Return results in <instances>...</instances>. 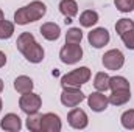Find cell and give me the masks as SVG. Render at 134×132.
<instances>
[{
	"label": "cell",
	"mask_w": 134,
	"mask_h": 132,
	"mask_svg": "<svg viewBox=\"0 0 134 132\" xmlns=\"http://www.w3.org/2000/svg\"><path fill=\"white\" fill-rule=\"evenodd\" d=\"M17 50L25 56L27 61L33 62V64H39L44 59V48L36 42L34 36L31 33H22L17 37Z\"/></svg>",
	"instance_id": "obj_1"
},
{
	"label": "cell",
	"mask_w": 134,
	"mask_h": 132,
	"mask_svg": "<svg viewBox=\"0 0 134 132\" xmlns=\"http://www.w3.org/2000/svg\"><path fill=\"white\" fill-rule=\"evenodd\" d=\"M45 13H47V6L39 0H34L30 5L19 8L14 13V22L17 25H27V23H31V22L42 19L45 16Z\"/></svg>",
	"instance_id": "obj_2"
},
{
	"label": "cell",
	"mask_w": 134,
	"mask_h": 132,
	"mask_svg": "<svg viewBox=\"0 0 134 132\" xmlns=\"http://www.w3.org/2000/svg\"><path fill=\"white\" fill-rule=\"evenodd\" d=\"M91 79V70L87 67H80L61 78L63 87H80Z\"/></svg>",
	"instance_id": "obj_3"
},
{
	"label": "cell",
	"mask_w": 134,
	"mask_h": 132,
	"mask_svg": "<svg viewBox=\"0 0 134 132\" xmlns=\"http://www.w3.org/2000/svg\"><path fill=\"white\" fill-rule=\"evenodd\" d=\"M19 106L22 109V112H25L27 115L30 113H36L41 106H42V99L37 93H33V92H28V93H22V97L19 99Z\"/></svg>",
	"instance_id": "obj_4"
},
{
	"label": "cell",
	"mask_w": 134,
	"mask_h": 132,
	"mask_svg": "<svg viewBox=\"0 0 134 132\" xmlns=\"http://www.w3.org/2000/svg\"><path fill=\"white\" fill-rule=\"evenodd\" d=\"M59 58L64 64H76L83 58V48L80 44H66L59 51Z\"/></svg>",
	"instance_id": "obj_5"
},
{
	"label": "cell",
	"mask_w": 134,
	"mask_h": 132,
	"mask_svg": "<svg viewBox=\"0 0 134 132\" xmlns=\"http://www.w3.org/2000/svg\"><path fill=\"white\" fill-rule=\"evenodd\" d=\"M84 99V93L80 87H64L61 93V103L67 107H75Z\"/></svg>",
	"instance_id": "obj_6"
},
{
	"label": "cell",
	"mask_w": 134,
	"mask_h": 132,
	"mask_svg": "<svg viewBox=\"0 0 134 132\" xmlns=\"http://www.w3.org/2000/svg\"><path fill=\"white\" fill-rule=\"evenodd\" d=\"M125 64V56L120 50H109L103 55V65L108 70H119Z\"/></svg>",
	"instance_id": "obj_7"
},
{
	"label": "cell",
	"mask_w": 134,
	"mask_h": 132,
	"mask_svg": "<svg viewBox=\"0 0 134 132\" xmlns=\"http://www.w3.org/2000/svg\"><path fill=\"white\" fill-rule=\"evenodd\" d=\"M41 131L42 132H59L61 120L56 113H44L41 117Z\"/></svg>",
	"instance_id": "obj_8"
},
{
	"label": "cell",
	"mask_w": 134,
	"mask_h": 132,
	"mask_svg": "<svg viewBox=\"0 0 134 132\" xmlns=\"http://www.w3.org/2000/svg\"><path fill=\"white\" fill-rule=\"evenodd\" d=\"M67 121L75 129H84L87 126V115L81 109H72L67 115Z\"/></svg>",
	"instance_id": "obj_9"
},
{
	"label": "cell",
	"mask_w": 134,
	"mask_h": 132,
	"mask_svg": "<svg viewBox=\"0 0 134 132\" xmlns=\"http://www.w3.org/2000/svg\"><path fill=\"white\" fill-rule=\"evenodd\" d=\"M87 39H89V44H91L92 47L101 48V47H104V45L109 42V33H108V30H104V28H95V30H92V31L89 33Z\"/></svg>",
	"instance_id": "obj_10"
},
{
	"label": "cell",
	"mask_w": 134,
	"mask_h": 132,
	"mask_svg": "<svg viewBox=\"0 0 134 132\" xmlns=\"http://www.w3.org/2000/svg\"><path fill=\"white\" fill-rule=\"evenodd\" d=\"M87 103H89V107L94 112H103V110H106V107L109 104V99L103 92H94V93L89 95Z\"/></svg>",
	"instance_id": "obj_11"
},
{
	"label": "cell",
	"mask_w": 134,
	"mask_h": 132,
	"mask_svg": "<svg viewBox=\"0 0 134 132\" xmlns=\"http://www.w3.org/2000/svg\"><path fill=\"white\" fill-rule=\"evenodd\" d=\"M0 128L5 129V131H9V132H17V131H20V128H22V121H20L19 115H16V113H8V115H5V117L2 118Z\"/></svg>",
	"instance_id": "obj_12"
},
{
	"label": "cell",
	"mask_w": 134,
	"mask_h": 132,
	"mask_svg": "<svg viewBox=\"0 0 134 132\" xmlns=\"http://www.w3.org/2000/svg\"><path fill=\"white\" fill-rule=\"evenodd\" d=\"M41 34L47 40H56L61 34V28H59V25H56L53 22H47L41 27Z\"/></svg>",
	"instance_id": "obj_13"
},
{
	"label": "cell",
	"mask_w": 134,
	"mask_h": 132,
	"mask_svg": "<svg viewBox=\"0 0 134 132\" xmlns=\"http://www.w3.org/2000/svg\"><path fill=\"white\" fill-rule=\"evenodd\" d=\"M33 79L28 78V76H17L16 81H14V89L19 92V93H28L33 90Z\"/></svg>",
	"instance_id": "obj_14"
},
{
	"label": "cell",
	"mask_w": 134,
	"mask_h": 132,
	"mask_svg": "<svg viewBox=\"0 0 134 132\" xmlns=\"http://www.w3.org/2000/svg\"><path fill=\"white\" fill-rule=\"evenodd\" d=\"M59 11H61V14H64L66 17L72 19V17H75V16L78 14V5H76L75 0H61V3H59Z\"/></svg>",
	"instance_id": "obj_15"
},
{
	"label": "cell",
	"mask_w": 134,
	"mask_h": 132,
	"mask_svg": "<svg viewBox=\"0 0 134 132\" xmlns=\"http://www.w3.org/2000/svg\"><path fill=\"white\" fill-rule=\"evenodd\" d=\"M131 98V92L130 90H112L111 97H109V103L114 106H122L125 103H128Z\"/></svg>",
	"instance_id": "obj_16"
},
{
	"label": "cell",
	"mask_w": 134,
	"mask_h": 132,
	"mask_svg": "<svg viewBox=\"0 0 134 132\" xmlns=\"http://www.w3.org/2000/svg\"><path fill=\"white\" fill-rule=\"evenodd\" d=\"M98 22V14L92 9H86L84 13H81L80 16V23L86 28H91L92 25H95Z\"/></svg>",
	"instance_id": "obj_17"
},
{
	"label": "cell",
	"mask_w": 134,
	"mask_h": 132,
	"mask_svg": "<svg viewBox=\"0 0 134 132\" xmlns=\"http://www.w3.org/2000/svg\"><path fill=\"white\" fill-rule=\"evenodd\" d=\"M109 89H112V90H130V82L123 76H112V78H109Z\"/></svg>",
	"instance_id": "obj_18"
},
{
	"label": "cell",
	"mask_w": 134,
	"mask_h": 132,
	"mask_svg": "<svg viewBox=\"0 0 134 132\" xmlns=\"http://www.w3.org/2000/svg\"><path fill=\"white\" fill-rule=\"evenodd\" d=\"M94 87L98 90V92H106L109 89V76L106 73H97L95 75V79H94Z\"/></svg>",
	"instance_id": "obj_19"
},
{
	"label": "cell",
	"mask_w": 134,
	"mask_h": 132,
	"mask_svg": "<svg viewBox=\"0 0 134 132\" xmlns=\"http://www.w3.org/2000/svg\"><path fill=\"white\" fill-rule=\"evenodd\" d=\"M83 31L80 28H70L66 34V44H81Z\"/></svg>",
	"instance_id": "obj_20"
},
{
	"label": "cell",
	"mask_w": 134,
	"mask_h": 132,
	"mask_svg": "<svg viewBox=\"0 0 134 132\" xmlns=\"http://www.w3.org/2000/svg\"><path fill=\"white\" fill-rule=\"evenodd\" d=\"M14 33V25L8 20H0V39H9Z\"/></svg>",
	"instance_id": "obj_21"
},
{
	"label": "cell",
	"mask_w": 134,
	"mask_h": 132,
	"mask_svg": "<svg viewBox=\"0 0 134 132\" xmlns=\"http://www.w3.org/2000/svg\"><path fill=\"white\" fill-rule=\"evenodd\" d=\"M41 117L42 115H37V112L28 115V118H27V128L30 131H33V132L41 131Z\"/></svg>",
	"instance_id": "obj_22"
},
{
	"label": "cell",
	"mask_w": 134,
	"mask_h": 132,
	"mask_svg": "<svg viewBox=\"0 0 134 132\" xmlns=\"http://www.w3.org/2000/svg\"><path fill=\"white\" fill-rule=\"evenodd\" d=\"M130 30H134L133 20H130V19H120V20H117V23H115L117 34H123V33H126V31H130Z\"/></svg>",
	"instance_id": "obj_23"
},
{
	"label": "cell",
	"mask_w": 134,
	"mask_h": 132,
	"mask_svg": "<svg viewBox=\"0 0 134 132\" xmlns=\"http://www.w3.org/2000/svg\"><path fill=\"white\" fill-rule=\"evenodd\" d=\"M120 121H122V126L125 129H134V109H130V110L123 112Z\"/></svg>",
	"instance_id": "obj_24"
},
{
	"label": "cell",
	"mask_w": 134,
	"mask_h": 132,
	"mask_svg": "<svg viewBox=\"0 0 134 132\" xmlns=\"http://www.w3.org/2000/svg\"><path fill=\"white\" fill-rule=\"evenodd\" d=\"M115 8L122 13H131L134 9V0H114Z\"/></svg>",
	"instance_id": "obj_25"
},
{
	"label": "cell",
	"mask_w": 134,
	"mask_h": 132,
	"mask_svg": "<svg viewBox=\"0 0 134 132\" xmlns=\"http://www.w3.org/2000/svg\"><path fill=\"white\" fill-rule=\"evenodd\" d=\"M120 37H122V40H123V44H125L126 48L134 50V30H130L126 33L120 34Z\"/></svg>",
	"instance_id": "obj_26"
},
{
	"label": "cell",
	"mask_w": 134,
	"mask_h": 132,
	"mask_svg": "<svg viewBox=\"0 0 134 132\" xmlns=\"http://www.w3.org/2000/svg\"><path fill=\"white\" fill-rule=\"evenodd\" d=\"M5 64H6V56H5L3 51H0V68L5 65Z\"/></svg>",
	"instance_id": "obj_27"
},
{
	"label": "cell",
	"mask_w": 134,
	"mask_h": 132,
	"mask_svg": "<svg viewBox=\"0 0 134 132\" xmlns=\"http://www.w3.org/2000/svg\"><path fill=\"white\" fill-rule=\"evenodd\" d=\"M3 19H5V16H3V11L0 9V20H3Z\"/></svg>",
	"instance_id": "obj_28"
},
{
	"label": "cell",
	"mask_w": 134,
	"mask_h": 132,
	"mask_svg": "<svg viewBox=\"0 0 134 132\" xmlns=\"http://www.w3.org/2000/svg\"><path fill=\"white\" fill-rule=\"evenodd\" d=\"M2 90H3V81L0 79V92H2Z\"/></svg>",
	"instance_id": "obj_29"
},
{
	"label": "cell",
	"mask_w": 134,
	"mask_h": 132,
	"mask_svg": "<svg viewBox=\"0 0 134 132\" xmlns=\"http://www.w3.org/2000/svg\"><path fill=\"white\" fill-rule=\"evenodd\" d=\"M0 110H2V99H0Z\"/></svg>",
	"instance_id": "obj_30"
}]
</instances>
